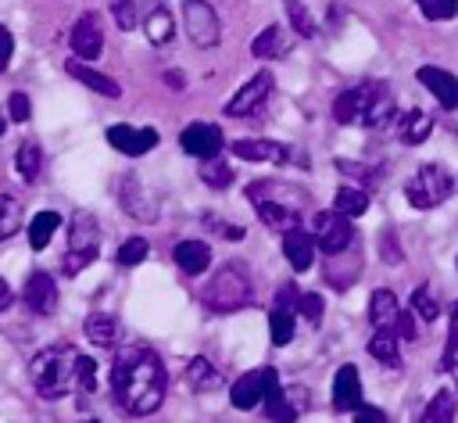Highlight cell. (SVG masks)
<instances>
[{
  "label": "cell",
  "instance_id": "cell-26",
  "mask_svg": "<svg viewBox=\"0 0 458 423\" xmlns=\"http://www.w3.org/2000/svg\"><path fill=\"white\" fill-rule=\"evenodd\" d=\"M286 32H283V25H265L258 36H254V43H250V54L254 57H261V61H276V57H286Z\"/></svg>",
  "mask_w": 458,
  "mask_h": 423
},
{
  "label": "cell",
  "instance_id": "cell-44",
  "mask_svg": "<svg viewBox=\"0 0 458 423\" xmlns=\"http://www.w3.org/2000/svg\"><path fill=\"white\" fill-rule=\"evenodd\" d=\"M7 115H11V122H29V115H32V104H29V93H21V90H14V93L7 97Z\"/></svg>",
  "mask_w": 458,
  "mask_h": 423
},
{
  "label": "cell",
  "instance_id": "cell-52",
  "mask_svg": "<svg viewBox=\"0 0 458 423\" xmlns=\"http://www.w3.org/2000/svg\"><path fill=\"white\" fill-rule=\"evenodd\" d=\"M168 86H175V90L182 86V79H179V72H168Z\"/></svg>",
  "mask_w": 458,
  "mask_h": 423
},
{
  "label": "cell",
  "instance_id": "cell-17",
  "mask_svg": "<svg viewBox=\"0 0 458 423\" xmlns=\"http://www.w3.org/2000/svg\"><path fill=\"white\" fill-rule=\"evenodd\" d=\"M415 79L440 100V108H447V111H454L458 108V79L447 72V68H437V65H422L419 72H415Z\"/></svg>",
  "mask_w": 458,
  "mask_h": 423
},
{
  "label": "cell",
  "instance_id": "cell-7",
  "mask_svg": "<svg viewBox=\"0 0 458 423\" xmlns=\"http://www.w3.org/2000/svg\"><path fill=\"white\" fill-rule=\"evenodd\" d=\"M182 22H186V36L193 47L211 50L222 39V25H218V11L208 0H182Z\"/></svg>",
  "mask_w": 458,
  "mask_h": 423
},
{
  "label": "cell",
  "instance_id": "cell-49",
  "mask_svg": "<svg viewBox=\"0 0 458 423\" xmlns=\"http://www.w3.org/2000/svg\"><path fill=\"white\" fill-rule=\"evenodd\" d=\"M354 423H390V419H386V412L376 409V405H358V409H354Z\"/></svg>",
  "mask_w": 458,
  "mask_h": 423
},
{
  "label": "cell",
  "instance_id": "cell-19",
  "mask_svg": "<svg viewBox=\"0 0 458 423\" xmlns=\"http://www.w3.org/2000/svg\"><path fill=\"white\" fill-rule=\"evenodd\" d=\"M315 247H318V244H315V233H308V229H301V226H293V229L283 233V255H286V262H290L293 272H304V269L311 265Z\"/></svg>",
  "mask_w": 458,
  "mask_h": 423
},
{
  "label": "cell",
  "instance_id": "cell-14",
  "mask_svg": "<svg viewBox=\"0 0 458 423\" xmlns=\"http://www.w3.org/2000/svg\"><path fill=\"white\" fill-rule=\"evenodd\" d=\"M179 147L186 154L200 158V161L204 158H218V151H222V129L211 125V122H190L182 129V136H179Z\"/></svg>",
  "mask_w": 458,
  "mask_h": 423
},
{
  "label": "cell",
  "instance_id": "cell-50",
  "mask_svg": "<svg viewBox=\"0 0 458 423\" xmlns=\"http://www.w3.org/2000/svg\"><path fill=\"white\" fill-rule=\"evenodd\" d=\"M11 54H14V36L7 32V25H0V72L7 68V61H11Z\"/></svg>",
  "mask_w": 458,
  "mask_h": 423
},
{
  "label": "cell",
  "instance_id": "cell-41",
  "mask_svg": "<svg viewBox=\"0 0 458 423\" xmlns=\"http://www.w3.org/2000/svg\"><path fill=\"white\" fill-rule=\"evenodd\" d=\"M147 251H150V244H147L143 237H129V240L118 247V262H122V265H140V262L147 258Z\"/></svg>",
  "mask_w": 458,
  "mask_h": 423
},
{
  "label": "cell",
  "instance_id": "cell-45",
  "mask_svg": "<svg viewBox=\"0 0 458 423\" xmlns=\"http://www.w3.org/2000/svg\"><path fill=\"white\" fill-rule=\"evenodd\" d=\"M297 312H301L311 326H318V323H322V298H318V294H301Z\"/></svg>",
  "mask_w": 458,
  "mask_h": 423
},
{
  "label": "cell",
  "instance_id": "cell-48",
  "mask_svg": "<svg viewBox=\"0 0 458 423\" xmlns=\"http://www.w3.org/2000/svg\"><path fill=\"white\" fill-rule=\"evenodd\" d=\"M394 330H397V337H401V341H415V337H419V323H415V312H411V308H408V312L401 308V315H397Z\"/></svg>",
  "mask_w": 458,
  "mask_h": 423
},
{
  "label": "cell",
  "instance_id": "cell-2",
  "mask_svg": "<svg viewBox=\"0 0 458 423\" xmlns=\"http://www.w3.org/2000/svg\"><path fill=\"white\" fill-rule=\"evenodd\" d=\"M29 376H32V387L39 398H64V394L79 391V351L68 344L43 348L29 362Z\"/></svg>",
  "mask_w": 458,
  "mask_h": 423
},
{
  "label": "cell",
  "instance_id": "cell-55",
  "mask_svg": "<svg viewBox=\"0 0 458 423\" xmlns=\"http://www.w3.org/2000/svg\"><path fill=\"white\" fill-rule=\"evenodd\" d=\"M86 423H100V419H86Z\"/></svg>",
  "mask_w": 458,
  "mask_h": 423
},
{
  "label": "cell",
  "instance_id": "cell-34",
  "mask_svg": "<svg viewBox=\"0 0 458 423\" xmlns=\"http://www.w3.org/2000/svg\"><path fill=\"white\" fill-rule=\"evenodd\" d=\"M293 330H297L293 308H272V315H268V337H272V344L276 348L290 344L293 341Z\"/></svg>",
  "mask_w": 458,
  "mask_h": 423
},
{
  "label": "cell",
  "instance_id": "cell-21",
  "mask_svg": "<svg viewBox=\"0 0 458 423\" xmlns=\"http://www.w3.org/2000/svg\"><path fill=\"white\" fill-rule=\"evenodd\" d=\"M172 255H175V265H179L186 276H200V272H208V265H211V247H208L204 240H179Z\"/></svg>",
  "mask_w": 458,
  "mask_h": 423
},
{
  "label": "cell",
  "instance_id": "cell-42",
  "mask_svg": "<svg viewBox=\"0 0 458 423\" xmlns=\"http://www.w3.org/2000/svg\"><path fill=\"white\" fill-rule=\"evenodd\" d=\"M454 355H458V301L451 305V330H447V344H444V355H440V369H451Z\"/></svg>",
  "mask_w": 458,
  "mask_h": 423
},
{
  "label": "cell",
  "instance_id": "cell-37",
  "mask_svg": "<svg viewBox=\"0 0 458 423\" xmlns=\"http://www.w3.org/2000/svg\"><path fill=\"white\" fill-rule=\"evenodd\" d=\"M21 229V204L7 194H0V240L14 237Z\"/></svg>",
  "mask_w": 458,
  "mask_h": 423
},
{
  "label": "cell",
  "instance_id": "cell-3",
  "mask_svg": "<svg viewBox=\"0 0 458 423\" xmlns=\"http://www.w3.org/2000/svg\"><path fill=\"white\" fill-rule=\"evenodd\" d=\"M247 197L250 204L258 208L261 222L272 226V229H293L301 226V194L290 186V183H276V179H254L247 186Z\"/></svg>",
  "mask_w": 458,
  "mask_h": 423
},
{
  "label": "cell",
  "instance_id": "cell-33",
  "mask_svg": "<svg viewBox=\"0 0 458 423\" xmlns=\"http://www.w3.org/2000/svg\"><path fill=\"white\" fill-rule=\"evenodd\" d=\"M86 337H89L93 344H100V348L114 344V341H118V323H114V315H107V312H89V315H86Z\"/></svg>",
  "mask_w": 458,
  "mask_h": 423
},
{
  "label": "cell",
  "instance_id": "cell-25",
  "mask_svg": "<svg viewBox=\"0 0 458 423\" xmlns=\"http://www.w3.org/2000/svg\"><path fill=\"white\" fill-rule=\"evenodd\" d=\"M182 380H186V387L190 391H197V394H208V391H215L218 384H222V373L204 358V355H197V358H190L186 362V373H182Z\"/></svg>",
  "mask_w": 458,
  "mask_h": 423
},
{
  "label": "cell",
  "instance_id": "cell-38",
  "mask_svg": "<svg viewBox=\"0 0 458 423\" xmlns=\"http://www.w3.org/2000/svg\"><path fill=\"white\" fill-rule=\"evenodd\" d=\"M283 4H286V14H290L293 32H297V36H304V39H311V36H315V22H311L308 7H304L301 0H283Z\"/></svg>",
  "mask_w": 458,
  "mask_h": 423
},
{
  "label": "cell",
  "instance_id": "cell-1",
  "mask_svg": "<svg viewBox=\"0 0 458 423\" xmlns=\"http://www.w3.org/2000/svg\"><path fill=\"white\" fill-rule=\"evenodd\" d=\"M111 391H114V401L129 416H150L165 401L168 369L150 348L129 344L111 362Z\"/></svg>",
  "mask_w": 458,
  "mask_h": 423
},
{
  "label": "cell",
  "instance_id": "cell-6",
  "mask_svg": "<svg viewBox=\"0 0 458 423\" xmlns=\"http://www.w3.org/2000/svg\"><path fill=\"white\" fill-rule=\"evenodd\" d=\"M454 194V176L444 168V165H437V161H426L408 183H404V197H408V204L411 208H437L440 201H447Z\"/></svg>",
  "mask_w": 458,
  "mask_h": 423
},
{
  "label": "cell",
  "instance_id": "cell-8",
  "mask_svg": "<svg viewBox=\"0 0 458 423\" xmlns=\"http://www.w3.org/2000/svg\"><path fill=\"white\" fill-rule=\"evenodd\" d=\"M265 416L272 419V423H293L304 409H308V387H301V384H293V387H279V376L265 387Z\"/></svg>",
  "mask_w": 458,
  "mask_h": 423
},
{
  "label": "cell",
  "instance_id": "cell-46",
  "mask_svg": "<svg viewBox=\"0 0 458 423\" xmlns=\"http://www.w3.org/2000/svg\"><path fill=\"white\" fill-rule=\"evenodd\" d=\"M79 391L82 394L97 391V362L89 355H79Z\"/></svg>",
  "mask_w": 458,
  "mask_h": 423
},
{
  "label": "cell",
  "instance_id": "cell-20",
  "mask_svg": "<svg viewBox=\"0 0 458 423\" xmlns=\"http://www.w3.org/2000/svg\"><path fill=\"white\" fill-rule=\"evenodd\" d=\"M333 405L340 412H354L361 405V376L354 366H340L333 376Z\"/></svg>",
  "mask_w": 458,
  "mask_h": 423
},
{
  "label": "cell",
  "instance_id": "cell-16",
  "mask_svg": "<svg viewBox=\"0 0 458 423\" xmlns=\"http://www.w3.org/2000/svg\"><path fill=\"white\" fill-rule=\"evenodd\" d=\"M233 158H243V161H268V165H293L290 161V147L286 143H276V140H236L233 147Z\"/></svg>",
  "mask_w": 458,
  "mask_h": 423
},
{
  "label": "cell",
  "instance_id": "cell-5",
  "mask_svg": "<svg viewBox=\"0 0 458 423\" xmlns=\"http://www.w3.org/2000/svg\"><path fill=\"white\" fill-rule=\"evenodd\" d=\"M97 255H100V226H97V219H93L89 212L72 215V226H68V251H64V258H61V269H64L68 276H75V272H82Z\"/></svg>",
  "mask_w": 458,
  "mask_h": 423
},
{
  "label": "cell",
  "instance_id": "cell-28",
  "mask_svg": "<svg viewBox=\"0 0 458 423\" xmlns=\"http://www.w3.org/2000/svg\"><path fill=\"white\" fill-rule=\"evenodd\" d=\"M397 133H401V143H408V147H415V143H422L429 133H433V118L426 115V111H408L404 118H401V125H397Z\"/></svg>",
  "mask_w": 458,
  "mask_h": 423
},
{
  "label": "cell",
  "instance_id": "cell-53",
  "mask_svg": "<svg viewBox=\"0 0 458 423\" xmlns=\"http://www.w3.org/2000/svg\"><path fill=\"white\" fill-rule=\"evenodd\" d=\"M451 369H454V384H458V362H454V366H451Z\"/></svg>",
  "mask_w": 458,
  "mask_h": 423
},
{
  "label": "cell",
  "instance_id": "cell-54",
  "mask_svg": "<svg viewBox=\"0 0 458 423\" xmlns=\"http://www.w3.org/2000/svg\"><path fill=\"white\" fill-rule=\"evenodd\" d=\"M0 136H4V115H0Z\"/></svg>",
  "mask_w": 458,
  "mask_h": 423
},
{
  "label": "cell",
  "instance_id": "cell-4",
  "mask_svg": "<svg viewBox=\"0 0 458 423\" xmlns=\"http://www.w3.org/2000/svg\"><path fill=\"white\" fill-rule=\"evenodd\" d=\"M250 298H254V283H250V272L243 262L218 265L215 276L200 290V301L208 312H236V308L250 305Z\"/></svg>",
  "mask_w": 458,
  "mask_h": 423
},
{
  "label": "cell",
  "instance_id": "cell-9",
  "mask_svg": "<svg viewBox=\"0 0 458 423\" xmlns=\"http://www.w3.org/2000/svg\"><path fill=\"white\" fill-rule=\"evenodd\" d=\"M311 233H315V244L326 251V258H336L354 244V226L340 212H318Z\"/></svg>",
  "mask_w": 458,
  "mask_h": 423
},
{
  "label": "cell",
  "instance_id": "cell-35",
  "mask_svg": "<svg viewBox=\"0 0 458 423\" xmlns=\"http://www.w3.org/2000/svg\"><path fill=\"white\" fill-rule=\"evenodd\" d=\"M454 409H458V398L451 391H437L426 405V423H454Z\"/></svg>",
  "mask_w": 458,
  "mask_h": 423
},
{
  "label": "cell",
  "instance_id": "cell-27",
  "mask_svg": "<svg viewBox=\"0 0 458 423\" xmlns=\"http://www.w3.org/2000/svg\"><path fill=\"white\" fill-rule=\"evenodd\" d=\"M143 29H147V39H150L154 47H165V43L172 39V32H175V22H172V14H168L161 4H154V7L147 11V18H143Z\"/></svg>",
  "mask_w": 458,
  "mask_h": 423
},
{
  "label": "cell",
  "instance_id": "cell-15",
  "mask_svg": "<svg viewBox=\"0 0 458 423\" xmlns=\"http://www.w3.org/2000/svg\"><path fill=\"white\" fill-rule=\"evenodd\" d=\"M279 373L272 369V366H265V369H250V373H243L236 384H233V391H229V401H233V409H254L261 398H265V387L276 380Z\"/></svg>",
  "mask_w": 458,
  "mask_h": 423
},
{
  "label": "cell",
  "instance_id": "cell-23",
  "mask_svg": "<svg viewBox=\"0 0 458 423\" xmlns=\"http://www.w3.org/2000/svg\"><path fill=\"white\" fill-rule=\"evenodd\" d=\"M122 208H125L132 219H140V222H157V212H154V204L143 197L140 179H136L132 172L122 176Z\"/></svg>",
  "mask_w": 458,
  "mask_h": 423
},
{
  "label": "cell",
  "instance_id": "cell-47",
  "mask_svg": "<svg viewBox=\"0 0 458 423\" xmlns=\"http://www.w3.org/2000/svg\"><path fill=\"white\" fill-rule=\"evenodd\" d=\"M379 255H383V262H390V265H397L404 255H401V247H397V233L394 229H383V237H379Z\"/></svg>",
  "mask_w": 458,
  "mask_h": 423
},
{
  "label": "cell",
  "instance_id": "cell-36",
  "mask_svg": "<svg viewBox=\"0 0 458 423\" xmlns=\"http://www.w3.org/2000/svg\"><path fill=\"white\" fill-rule=\"evenodd\" d=\"M200 179H204L208 186H215V190H225V186L233 183V165H225V161H218V158H204V161H200Z\"/></svg>",
  "mask_w": 458,
  "mask_h": 423
},
{
  "label": "cell",
  "instance_id": "cell-24",
  "mask_svg": "<svg viewBox=\"0 0 458 423\" xmlns=\"http://www.w3.org/2000/svg\"><path fill=\"white\" fill-rule=\"evenodd\" d=\"M397 315H401L397 294H394V290H386V287L372 290V298H369V319H372V326H376V330H394Z\"/></svg>",
  "mask_w": 458,
  "mask_h": 423
},
{
  "label": "cell",
  "instance_id": "cell-22",
  "mask_svg": "<svg viewBox=\"0 0 458 423\" xmlns=\"http://www.w3.org/2000/svg\"><path fill=\"white\" fill-rule=\"evenodd\" d=\"M64 68H68V75H72V79H79V82H82V86H89L93 93H100V97H122V86H118L111 75H104V72L89 68L86 61H79V57H75V61H68Z\"/></svg>",
  "mask_w": 458,
  "mask_h": 423
},
{
  "label": "cell",
  "instance_id": "cell-30",
  "mask_svg": "<svg viewBox=\"0 0 458 423\" xmlns=\"http://www.w3.org/2000/svg\"><path fill=\"white\" fill-rule=\"evenodd\" d=\"M369 208V190L365 186H340L336 190V197H333V212H340V215H347V219H358L361 212Z\"/></svg>",
  "mask_w": 458,
  "mask_h": 423
},
{
  "label": "cell",
  "instance_id": "cell-39",
  "mask_svg": "<svg viewBox=\"0 0 458 423\" xmlns=\"http://www.w3.org/2000/svg\"><path fill=\"white\" fill-rule=\"evenodd\" d=\"M411 312H415L419 319H426V323H433V319L440 315V305L433 301V294H429V287H426V283L411 290Z\"/></svg>",
  "mask_w": 458,
  "mask_h": 423
},
{
  "label": "cell",
  "instance_id": "cell-18",
  "mask_svg": "<svg viewBox=\"0 0 458 423\" xmlns=\"http://www.w3.org/2000/svg\"><path fill=\"white\" fill-rule=\"evenodd\" d=\"M21 301H25L36 315H54V308H57V283H54V276H47V272H32V276L25 280Z\"/></svg>",
  "mask_w": 458,
  "mask_h": 423
},
{
  "label": "cell",
  "instance_id": "cell-31",
  "mask_svg": "<svg viewBox=\"0 0 458 423\" xmlns=\"http://www.w3.org/2000/svg\"><path fill=\"white\" fill-rule=\"evenodd\" d=\"M369 355L379 358L383 366L397 369L401 366V351H397V330H376L369 341Z\"/></svg>",
  "mask_w": 458,
  "mask_h": 423
},
{
  "label": "cell",
  "instance_id": "cell-43",
  "mask_svg": "<svg viewBox=\"0 0 458 423\" xmlns=\"http://www.w3.org/2000/svg\"><path fill=\"white\" fill-rule=\"evenodd\" d=\"M107 7H111V14H114V22H118V29H136V0H107Z\"/></svg>",
  "mask_w": 458,
  "mask_h": 423
},
{
  "label": "cell",
  "instance_id": "cell-10",
  "mask_svg": "<svg viewBox=\"0 0 458 423\" xmlns=\"http://www.w3.org/2000/svg\"><path fill=\"white\" fill-rule=\"evenodd\" d=\"M68 47L79 61H97L100 50H104V25H100V14L97 11H82L68 32Z\"/></svg>",
  "mask_w": 458,
  "mask_h": 423
},
{
  "label": "cell",
  "instance_id": "cell-13",
  "mask_svg": "<svg viewBox=\"0 0 458 423\" xmlns=\"http://www.w3.org/2000/svg\"><path fill=\"white\" fill-rule=\"evenodd\" d=\"M157 140H161V133L150 129V125H125V122H118V125L107 129V143L114 151L129 154V158H143L147 151L157 147Z\"/></svg>",
  "mask_w": 458,
  "mask_h": 423
},
{
  "label": "cell",
  "instance_id": "cell-32",
  "mask_svg": "<svg viewBox=\"0 0 458 423\" xmlns=\"http://www.w3.org/2000/svg\"><path fill=\"white\" fill-rule=\"evenodd\" d=\"M57 226H61V215H57V212H39V215H32V222H29V247H32V251H43V247L50 244V237L57 233Z\"/></svg>",
  "mask_w": 458,
  "mask_h": 423
},
{
  "label": "cell",
  "instance_id": "cell-11",
  "mask_svg": "<svg viewBox=\"0 0 458 423\" xmlns=\"http://www.w3.org/2000/svg\"><path fill=\"white\" fill-rule=\"evenodd\" d=\"M383 90H386V82H376V79H369V82H358V86L344 90V93L333 100V118H336L340 125L361 122V118H365V111H369V104H372Z\"/></svg>",
  "mask_w": 458,
  "mask_h": 423
},
{
  "label": "cell",
  "instance_id": "cell-40",
  "mask_svg": "<svg viewBox=\"0 0 458 423\" xmlns=\"http://www.w3.org/2000/svg\"><path fill=\"white\" fill-rule=\"evenodd\" d=\"M415 4L429 22H451L458 14V0H415Z\"/></svg>",
  "mask_w": 458,
  "mask_h": 423
},
{
  "label": "cell",
  "instance_id": "cell-12",
  "mask_svg": "<svg viewBox=\"0 0 458 423\" xmlns=\"http://www.w3.org/2000/svg\"><path fill=\"white\" fill-rule=\"evenodd\" d=\"M268 93H272V72H254V75L233 93V100L225 104V115H229V118L254 115V111L268 100Z\"/></svg>",
  "mask_w": 458,
  "mask_h": 423
},
{
  "label": "cell",
  "instance_id": "cell-29",
  "mask_svg": "<svg viewBox=\"0 0 458 423\" xmlns=\"http://www.w3.org/2000/svg\"><path fill=\"white\" fill-rule=\"evenodd\" d=\"M14 168H18V176H21L25 183H36V179H39V172H43V151H39L36 140H25V143L18 147Z\"/></svg>",
  "mask_w": 458,
  "mask_h": 423
},
{
  "label": "cell",
  "instance_id": "cell-51",
  "mask_svg": "<svg viewBox=\"0 0 458 423\" xmlns=\"http://www.w3.org/2000/svg\"><path fill=\"white\" fill-rule=\"evenodd\" d=\"M14 301V294H11V287H7V280H0V312L7 308Z\"/></svg>",
  "mask_w": 458,
  "mask_h": 423
}]
</instances>
